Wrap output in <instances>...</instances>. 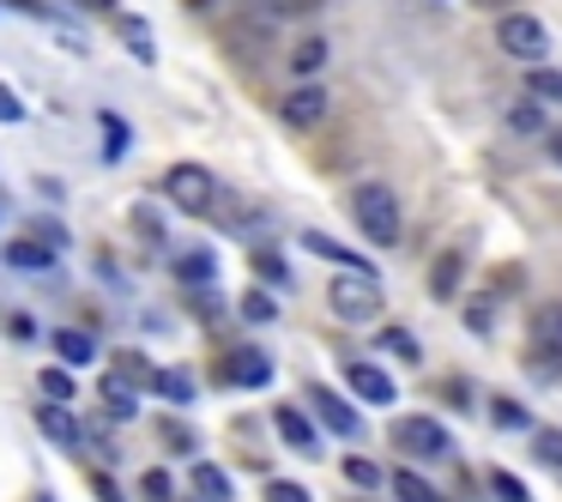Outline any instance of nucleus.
Masks as SVG:
<instances>
[{
	"mask_svg": "<svg viewBox=\"0 0 562 502\" xmlns=\"http://www.w3.org/2000/svg\"><path fill=\"white\" fill-rule=\"evenodd\" d=\"M490 424L496 430H526V405L502 393V400H490Z\"/></svg>",
	"mask_w": 562,
	"mask_h": 502,
	"instance_id": "412c9836",
	"label": "nucleus"
},
{
	"mask_svg": "<svg viewBox=\"0 0 562 502\" xmlns=\"http://www.w3.org/2000/svg\"><path fill=\"white\" fill-rule=\"evenodd\" d=\"M544 152H550V158L562 164V127H544Z\"/></svg>",
	"mask_w": 562,
	"mask_h": 502,
	"instance_id": "37998d69",
	"label": "nucleus"
},
{
	"mask_svg": "<svg viewBox=\"0 0 562 502\" xmlns=\"http://www.w3.org/2000/svg\"><path fill=\"white\" fill-rule=\"evenodd\" d=\"M508 127H514V134H544V127H550L544 98H538V103H514V110H508Z\"/></svg>",
	"mask_w": 562,
	"mask_h": 502,
	"instance_id": "a211bd4d",
	"label": "nucleus"
},
{
	"mask_svg": "<svg viewBox=\"0 0 562 502\" xmlns=\"http://www.w3.org/2000/svg\"><path fill=\"white\" fill-rule=\"evenodd\" d=\"M151 388H158L164 400H176V405L194 400V376H182V369H151Z\"/></svg>",
	"mask_w": 562,
	"mask_h": 502,
	"instance_id": "dca6fc26",
	"label": "nucleus"
},
{
	"mask_svg": "<svg viewBox=\"0 0 562 502\" xmlns=\"http://www.w3.org/2000/svg\"><path fill=\"white\" fill-rule=\"evenodd\" d=\"M381 345H387V352H400L405 364H417V339L405 327H387V333H381Z\"/></svg>",
	"mask_w": 562,
	"mask_h": 502,
	"instance_id": "2f4dec72",
	"label": "nucleus"
},
{
	"mask_svg": "<svg viewBox=\"0 0 562 502\" xmlns=\"http://www.w3.org/2000/svg\"><path fill=\"white\" fill-rule=\"evenodd\" d=\"M91 490H98L103 502H122V484H115L110 472H91Z\"/></svg>",
	"mask_w": 562,
	"mask_h": 502,
	"instance_id": "ea45409f",
	"label": "nucleus"
},
{
	"mask_svg": "<svg viewBox=\"0 0 562 502\" xmlns=\"http://www.w3.org/2000/svg\"><path fill=\"white\" fill-rule=\"evenodd\" d=\"M212 272H218L212 248H188V255L176 260V279H182V285H212Z\"/></svg>",
	"mask_w": 562,
	"mask_h": 502,
	"instance_id": "2eb2a0df",
	"label": "nucleus"
},
{
	"mask_svg": "<svg viewBox=\"0 0 562 502\" xmlns=\"http://www.w3.org/2000/svg\"><path fill=\"white\" fill-rule=\"evenodd\" d=\"M532 91H538V98H557L562 103V74H532Z\"/></svg>",
	"mask_w": 562,
	"mask_h": 502,
	"instance_id": "4c0bfd02",
	"label": "nucleus"
},
{
	"mask_svg": "<svg viewBox=\"0 0 562 502\" xmlns=\"http://www.w3.org/2000/svg\"><path fill=\"white\" fill-rule=\"evenodd\" d=\"M465 327H472V333H490V297H477V303H465Z\"/></svg>",
	"mask_w": 562,
	"mask_h": 502,
	"instance_id": "c9c22d12",
	"label": "nucleus"
},
{
	"mask_svg": "<svg viewBox=\"0 0 562 502\" xmlns=\"http://www.w3.org/2000/svg\"><path fill=\"white\" fill-rule=\"evenodd\" d=\"M122 37H127V49H134L139 62H151V37H146V25H139V19H122Z\"/></svg>",
	"mask_w": 562,
	"mask_h": 502,
	"instance_id": "c756f323",
	"label": "nucleus"
},
{
	"mask_svg": "<svg viewBox=\"0 0 562 502\" xmlns=\"http://www.w3.org/2000/svg\"><path fill=\"white\" fill-rule=\"evenodd\" d=\"M308 7H321V0H267V13H272V19H303Z\"/></svg>",
	"mask_w": 562,
	"mask_h": 502,
	"instance_id": "f704fd0d",
	"label": "nucleus"
},
{
	"mask_svg": "<svg viewBox=\"0 0 562 502\" xmlns=\"http://www.w3.org/2000/svg\"><path fill=\"white\" fill-rule=\"evenodd\" d=\"M122 152H127V122L103 110V158H122Z\"/></svg>",
	"mask_w": 562,
	"mask_h": 502,
	"instance_id": "5701e85b",
	"label": "nucleus"
},
{
	"mask_svg": "<svg viewBox=\"0 0 562 502\" xmlns=\"http://www.w3.org/2000/svg\"><path fill=\"white\" fill-rule=\"evenodd\" d=\"M272 424H279V436L291 442V448L315 454V430H308V417L296 412V405H279V412H272Z\"/></svg>",
	"mask_w": 562,
	"mask_h": 502,
	"instance_id": "9b49d317",
	"label": "nucleus"
},
{
	"mask_svg": "<svg viewBox=\"0 0 562 502\" xmlns=\"http://www.w3.org/2000/svg\"><path fill=\"white\" fill-rule=\"evenodd\" d=\"M37 236H43V243H49V248H55V243H61V248H67V231H55V224H49V219H37Z\"/></svg>",
	"mask_w": 562,
	"mask_h": 502,
	"instance_id": "a19ab883",
	"label": "nucleus"
},
{
	"mask_svg": "<svg viewBox=\"0 0 562 502\" xmlns=\"http://www.w3.org/2000/svg\"><path fill=\"white\" fill-rule=\"evenodd\" d=\"M86 7H98V13H115V0H86Z\"/></svg>",
	"mask_w": 562,
	"mask_h": 502,
	"instance_id": "c03bdc74",
	"label": "nucleus"
},
{
	"mask_svg": "<svg viewBox=\"0 0 562 502\" xmlns=\"http://www.w3.org/2000/svg\"><path fill=\"white\" fill-rule=\"evenodd\" d=\"M496 43H502L508 55H520V62H544V49H550V31L538 25L532 13H508V19L496 25Z\"/></svg>",
	"mask_w": 562,
	"mask_h": 502,
	"instance_id": "20e7f679",
	"label": "nucleus"
},
{
	"mask_svg": "<svg viewBox=\"0 0 562 502\" xmlns=\"http://www.w3.org/2000/svg\"><path fill=\"white\" fill-rule=\"evenodd\" d=\"M345 381H351L357 400H369V405H393V376H387V369H375V364H351V369H345Z\"/></svg>",
	"mask_w": 562,
	"mask_h": 502,
	"instance_id": "6e6552de",
	"label": "nucleus"
},
{
	"mask_svg": "<svg viewBox=\"0 0 562 502\" xmlns=\"http://www.w3.org/2000/svg\"><path fill=\"white\" fill-rule=\"evenodd\" d=\"M351 212H357V231H363L375 248L400 243V200H393L387 182H357L351 188Z\"/></svg>",
	"mask_w": 562,
	"mask_h": 502,
	"instance_id": "f257e3e1",
	"label": "nucleus"
},
{
	"mask_svg": "<svg viewBox=\"0 0 562 502\" xmlns=\"http://www.w3.org/2000/svg\"><path fill=\"white\" fill-rule=\"evenodd\" d=\"M429 291H436V297H453V291H460V255H441V260H436V272H429Z\"/></svg>",
	"mask_w": 562,
	"mask_h": 502,
	"instance_id": "aec40b11",
	"label": "nucleus"
},
{
	"mask_svg": "<svg viewBox=\"0 0 562 502\" xmlns=\"http://www.w3.org/2000/svg\"><path fill=\"white\" fill-rule=\"evenodd\" d=\"M532 454H538L544 466H562V430H538V436H532Z\"/></svg>",
	"mask_w": 562,
	"mask_h": 502,
	"instance_id": "bb28decb",
	"label": "nucleus"
},
{
	"mask_svg": "<svg viewBox=\"0 0 562 502\" xmlns=\"http://www.w3.org/2000/svg\"><path fill=\"white\" fill-rule=\"evenodd\" d=\"M327 303H333V315L339 321H375L381 315V285H375V272H339V279L327 285Z\"/></svg>",
	"mask_w": 562,
	"mask_h": 502,
	"instance_id": "f03ea898",
	"label": "nucleus"
},
{
	"mask_svg": "<svg viewBox=\"0 0 562 502\" xmlns=\"http://www.w3.org/2000/svg\"><path fill=\"white\" fill-rule=\"evenodd\" d=\"M55 352H61L67 364H91V352H98V345H91V333H79V327H61V333H55Z\"/></svg>",
	"mask_w": 562,
	"mask_h": 502,
	"instance_id": "6ab92c4d",
	"label": "nucleus"
},
{
	"mask_svg": "<svg viewBox=\"0 0 562 502\" xmlns=\"http://www.w3.org/2000/svg\"><path fill=\"white\" fill-rule=\"evenodd\" d=\"M267 502H308V490L291 484V478H272V484H267Z\"/></svg>",
	"mask_w": 562,
	"mask_h": 502,
	"instance_id": "473e14b6",
	"label": "nucleus"
},
{
	"mask_svg": "<svg viewBox=\"0 0 562 502\" xmlns=\"http://www.w3.org/2000/svg\"><path fill=\"white\" fill-rule=\"evenodd\" d=\"M115 364H122V381H127V388H134V381H151V364H146V357L127 352V357H115Z\"/></svg>",
	"mask_w": 562,
	"mask_h": 502,
	"instance_id": "72a5a7b5",
	"label": "nucleus"
},
{
	"mask_svg": "<svg viewBox=\"0 0 562 502\" xmlns=\"http://www.w3.org/2000/svg\"><path fill=\"white\" fill-rule=\"evenodd\" d=\"M0 122H25V103H19L7 86H0Z\"/></svg>",
	"mask_w": 562,
	"mask_h": 502,
	"instance_id": "58836bf2",
	"label": "nucleus"
},
{
	"mask_svg": "<svg viewBox=\"0 0 562 502\" xmlns=\"http://www.w3.org/2000/svg\"><path fill=\"white\" fill-rule=\"evenodd\" d=\"M303 400L315 405V417H321L327 430H339V436H351V430H357V405L345 400V393H333V388H321V381H315V388H308Z\"/></svg>",
	"mask_w": 562,
	"mask_h": 502,
	"instance_id": "0eeeda50",
	"label": "nucleus"
},
{
	"mask_svg": "<svg viewBox=\"0 0 562 502\" xmlns=\"http://www.w3.org/2000/svg\"><path fill=\"white\" fill-rule=\"evenodd\" d=\"M321 115H327V91L321 86H296L291 98L279 103V122L296 127V134H303V127H321Z\"/></svg>",
	"mask_w": 562,
	"mask_h": 502,
	"instance_id": "423d86ee",
	"label": "nucleus"
},
{
	"mask_svg": "<svg viewBox=\"0 0 562 502\" xmlns=\"http://www.w3.org/2000/svg\"><path fill=\"white\" fill-rule=\"evenodd\" d=\"M37 424H43V436H49V442H61V448H74V442H79V424H74V412H67L61 400H55V405H43V412H37Z\"/></svg>",
	"mask_w": 562,
	"mask_h": 502,
	"instance_id": "f8f14e48",
	"label": "nucleus"
},
{
	"mask_svg": "<svg viewBox=\"0 0 562 502\" xmlns=\"http://www.w3.org/2000/svg\"><path fill=\"white\" fill-rule=\"evenodd\" d=\"M393 490H400V502H441V497H436V490H429L417 472H393Z\"/></svg>",
	"mask_w": 562,
	"mask_h": 502,
	"instance_id": "4be33fe9",
	"label": "nucleus"
},
{
	"mask_svg": "<svg viewBox=\"0 0 562 502\" xmlns=\"http://www.w3.org/2000/svg\"><path fill=\"white\" fill-rule=\"evenodd\" d=\"M7 333H13V339H31L37 327H31V315H13V321H7Z\"/></svg>",
	"mask_w": 562,
	"mask_h": 502,
	"instance_id": "79ce46f5",
	"label": "nucleus"
},
{
	"mask_svg": "<svg viewBox=\"0 0 562 502\" xmlns=\"http://www.w3.org/2000/svg\"><path fill=\"white\" fill-rule=\"evenodd\" d=\"M321 55H327V43H321V37H308V43H303V49H296V55H291V67H296V79H308V74H315V67H321Z\"/></svg>",
	"mask_w": 562,
	"mask_h": 502,
	"instance_id": "a878e982",
	"label": "nucleus"
},
{
	"mask_svg": "<svg viewBox=\"0 0 562 502\" xmlns=\"http://www.w3.org/2000/svg\"><path fill=\"white\" fill-rule=\"evenodd\" d=\"M164 194H170L182 212H194V219H200V212L218 207V176H212L206 164H176V170L164 176Z\"/></svg>",
	"mask_w": 562,
	"mask_h": 502,
	"instance_id": "7ed1b4c3",
	"label": "nucleus"
},
{
	"mask_svg": "<svg viewBox=\"0 0 562 502\" xmlns=\"http://www.w3.org/2000/svg\"><path fill=\"white\" fill-rule=\"evenodd\" d=\"M243 321L267 327V321H272V297H267V291H248V297H243Z\"/></svg>",
	"mask_w": 562,
	"mask_h": 502,
	"instance_id": "cd10ccee",
	"label": "nucleus"
},
{
	"mask_svg": "<svg viewBox=\"0 0 562 502\" xmlns=\"http://www.w3.org/2000/svg\"><path fill=\"white\" fill-rule=\"evenodd\" d=\"M43 393H49V400H74V376H67V369H43Z\"/></svg>",
	"mask_w": 562,
	"mask_h": 502,
	"instance_id": "c85d7f7f",
	"label": "nucleus"
},
{
	"mask_svg": "<svg viewBox=\"0 0 562 502\" xmlns=\"http://www.w3.org/2000/svg\"><path fill=\"white\" fill-rule=\"evenodd\" d=\"M345 478H351V484H381V466L375 460H363V454H345Z\"/></svg>",
	"mask_w": 562,
	"mask_h": 502,
	"instance_id": "393cba45",
	"label": "nucleus"
},
{
	"mask_svg": "<svg viewBox=\"0 0 562 502\" xmlns=\"http://www.w3.org/2000/svg\"><path fill=\"white\" fill-rule=\"evenodd\" d=\"M490 490H496V497H502V502H526V490H520V484H514V478H508V472H490Z\"/></svg>",
	"mask_w": 562,
	"mask_h": 502,
	"instance_id": "e433bc0d",
	"label": "nucleus"
},
{
	"mask_svg": "<svg viewBox=\"0 0 562 502\" xmlns=\"http://www.w3.org/2000/svg\"><path fill=\"white\" fill-rule=\"evenodd\" d=\"M231 381H236V388H267V381H272V357L231 352Z\"/></svg>",
	"mask_w": 562,
	"mask_h": 502,
	"instance_id": "9d476101",
	"label": "nucleus"
},
{
	"mask_svg": "<svg viewBox=\"0 0 562 502\" xmlns=\"http://www.w3.org/2000/svg\"><path fill=\"white\" fill-rule=\"evenodd\" d=\"M98 400H103V412H110V424H134V412H139V400H134V388H127L122 376H103V388H98Z\"/></svg>",
	"mask_w": 562,
	"mask_h": 502,
	"instance_id": "1a4fd4ad",
	"label": "nucleus"
},
{
	"mask_svg": "<svg viewBox=\"0 0 562 502\" xmlns=\"http://www.w3.org/2000/svg\"><path fill=\"white\" fill-rule=\"evenodd\" d=\"M393 442H400L405 454H417V460H441V454L453 448L436 417H400V424H393Z\"/></svg>",
	"mask_w": 562,
	"mask_h": 502,
	"instance_id": "39448f33",
	"label": "nucleus"
},
{
	"mask_svg": "<svg viewBox=\"0 0 562 502\" xmlns=\"http://www.w3.org/2000/svg\"><path fill=\"white\" fill-rule=\"evenodd\" d=\"M139 497H146V502H176V490H170V472H164V466H151V472L139 478Z\"/></svg>",
	"mask_w": 562,
	"mask_h": 502,
	"instance_id": "b1692460",
	"label": "nucleus"
},
{
	"mask_svg": "<svg viewBox=\"0 0 562 502\" xmlns=\"http://www.w3.org/2000/svg\"><path fill=\"white\" fill-rule=\"evenodd\" d=\"M532 339H538V352H544V357H557V352H562V303H544V309H538Z\"/></svg>",
	"mask_w": 562,
	"mask_h": 502,
	"instance_id": "ddd939ff",
	"label": "nucleus"
},
{
	"mask_svg": "<svg viewBox=\"0 0 562 502\" xmlns=\"http://www.w3.org/2000/svg\"><path fill=\"white\" fill-rule=\"evenodd\" d=\"M255 272H260L267 285H284V279H291V272H284V260L272 255V248H260V255H255Z\"/></svg>",
	"mask_w": 562,
	"mask_h": 502,
	"instance_id": "7c9ffc66",
	"label": "nucleus"
},
{
	"mask_svg": "<svg viewBox=\"0 0 562 502\" xmlns=\"http://www.w3.org/2000/svg\"><path fill=\"white\" fill-rule=\"evenodd\" d=\"M7 267L49 272V267H55V248H49V243H7Z\"/></svg>",
	"mask_w": 562,
	"mask_h": 502,
	"instance_id": "4468645a",
	"label": "nucleus"
},
{
	"mask_svg": "<svg viewBox=\"0 0 562 502\" xmlns=\"http://www.w3.org/2000/svg\"><path fill=\"white\" fill-rule=\"evenodd\" d=\"M194 490H200V502H231V478H224L218 466H206V460L194 466Z\"/></svg>",
	"mask_w": 562,
	"mask_h": 502,
	"instance_id": "f3484780",
	"label": "nucleus"
}]
</instances>
